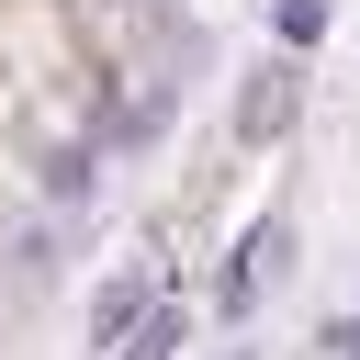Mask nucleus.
I'll list each match as a JSON object with an SVG mask.
<instances>
[{
    "instance_id": "nucleus-3",
    "label": "nucleus",
    "mask_w": 360,
    "mask_h": 360,
    "mask_svg": "<svg viewBox=\"0 0 360 360\" xmlns=\"http://www.w3.org/2000/svg\"><path fill=\"white\" fill-rule=\"evenodd\" d=\"M281 34H292V45H315V34H326V0H281Z\"/></svg>"
},
{
    "instance_id": "nucleus-2",
    "label": "nucleus",
    "mask_w": 360,
    "mask_h": 360,
    "mask_svg": "<svg viewBox=\"0 0 360 360\" xmlns=\"http://www.w3.org/2000/svg\"><path fill=\"white\" fill-rule=\"evenodd\" d=\"M169 349H180V315H146V326L124 338V360H169Z\"/></svg>"
},
{
    "instance_id": "nucleus-1",
    "label": "nucleus",
    "mask_w": 360,
    "mask_h": 360,
    "mask_svg": "<svg viewBox=\"0 0 360 360\" xmlns=\"http://www.w3.org/2000/svg\"><path fill=\"white\" fill-rule=\"evenodd\" d=\"M281 259H292V236H281V225H259V236H248V248H236V281H225V304H236V315H248V304H259V281H270V270H281Z\"/></svg>"
}]
</instances>
